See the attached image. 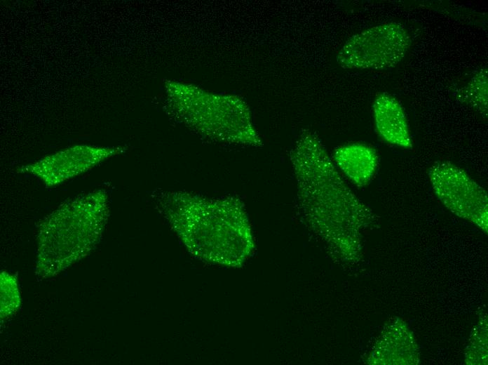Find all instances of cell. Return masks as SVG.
<instances>
[{
    "label": "cell",
    "instance_id": "5",
    "mask_svg": "<svg viewBox=\"0 0 488 365\" xmlns=\"http://www.w3.org/2000/svg\"><path fill=\"white\" fill-rule=\"evenodd\" d=\"M333 160L344 175L358 187L370 183L379 164L376 150L362 143H351L338 147L333 153Z\"/></svg>",
    "mask_w": 488,
    "mask_h": 365
},
{
    "label": "cell",
    "instance_id": "2",
    "mask_svg": "<svg viewBox=\"0 0 488 365\" xmlns=\"http://www.w3.org/2000/svg\"><path fill=\"white\" fill-rule=\"evenodd\" d=\"M411 43L403 25L386 22L352 35L339 51L337 61L347 69L391 68L405 57Z\"/></svg>",
    "mask_w": 488,
    "mask_h": 365
},
{
    "label": "cell",
    "instance_id": "3",
    "mask_svg": "<svg viewBox=\"0 0 488 365\" xmlns=\"http://www.w3.org/2000/svg\"><path fill=\"white\" fill-rule=\"evenodd\" d=\"M432 189L451 211L487 232V191L450 161H436L428 171Z\"/></svg>",
    "mask_w": 488,
    "mask_h": 365
},
{
    "label": "cell",
    "instance_id": "1",
    "mask_svg": "<svg viewBox=\"0 0 488 365\" xmlns=\"http://www.w3.org/2000/svg\"><path fill=\"white\" fill-rule=\"evenodd\" d=\"M288 156L298 205L309 227L332 251L356 254L360 230L372 215L344 182L318 135L303 129Z\"/></svg>",
    "mask_w": 488,
    "mask_h": 365
},
{
    "label": "cell",
    "instance_id": "6",
    "mask_svg": "<svg viewBox=\"0 0 488 365\" xmlns=\"http://www.w3.org/2000/svg\"><path fill=\"white\" fill-rule=\"evenodd\" d=\"M469 102L477 110L487 114V71L484 68L475 75L468 85Z\"/></svg>",
    "mask_w": 488,
    "mask_h": 365
},
{
    "label": "cell",
    "instance_id": "4",
    "mask_svg": "<svg viewBox=\"0 0 488 365\" xmlns=\"http://www.w3.org/2000/svg\"><path fill=\"white\" fill-rule=\"evenodd\" d=\"M373 116L377 131L388 143L402 148L412 146L405 110L394 97L381 93L374 101Z\"/></svg>",
    "mask_w": 488,
    "mask_h": 365
}]
</instances>
